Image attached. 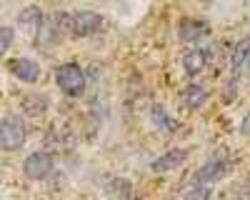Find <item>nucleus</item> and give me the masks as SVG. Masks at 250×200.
Returning a JSON list of instances; mask_svg holds the SVG:
<instances>
[{"mask_svg":"<svg viewBox=\"0 0 250 200\" xmlns=\"http://www.w3.org/2000/svg\"><path fill=\"white\" fill-rule=\"evenodd\" d=\"M85 70H83L80 65H75V63H65V65H60L58 70H55V83H58V88L65 93V95H70V98H78V95H83V90H85Z\"/></svg>","mask_w":250,"mask_h":200,"instance_id":"obj_1","label":"nucleus"},{"mask_svg":"<svg viewBox=\"0 0 250 200\" xmlns=\"http://www.w3.org/2000/svg\"><path fill=\"white\" fill-rule=\"evenodd\" d=\"M68 33H73V15L55 13L50 20H45V23H43V28H40L38 43H45V40H50V43H60V40L65 38Z\"/></svg>","mask_w":250,"mask_h":200,"instance_id":"obj_2","label":"nucleus"},{"mask_svg":"<svg viewBox=\"0 0 250 200\" xmlns=\"http://www.w3.org/2000/svg\"><path fill=\"white\" fill-rule=\"evenodd\" d=\"M25 143V123L18 115H8L0 128V148L3 150H18Z\"/></svg>","mask_w":250,"mask_h":200,"instance_id":"obj_3","label":"nucleus"},{"mask_svg":"<svg viewBox=\"0 0 250 200\" xmlns=\"http://www.w3.org/2000/svg\"><path fill=\"white\" fill-rule=\"evenodd\" d=\"M23 170L30 180H43L50 170H53V158L45 153V150H35L25 158L23 163Z\"/></svg>","mask_w":250,"mask_h":200,"instance_id":"obj_4","label":"nucleus"},{"mask_svg":"<svg viewBox=\"0 0 250 200\" xmlns=\"http://www.w3.org/2000/svg\"><path fill=\"white\" fill-rule=\"evenodd\" d=\"M100 25H103V18L93 10H80L73 15V35H78V38L95 35L100 30Z\"/></svg>","mask_w":250,"mask_h":200,"instance_id":"obj_5","label":"nucleus"},{"mask_svg":"<svg viewBox=\"0 0 250 200\" xmlns=\"http://www.w3.org/2000/svg\"><path fill=\"white\" fill-rule=\"evenodd\" d=\"M185 158H188V150L173 148V150H168V153H163L158 160H153L150 170H153V173H170V170H175V168H180V165L185 163Z\"/></svg>","mask_w":250,"mask_h":200,"instance_id":"obj_6","label":"nucleus"},{"mask_svg":"<svg viewBox=\"0 0 250 200\" xmlns=\"http://www.w3.org/2000/svg\"><path fill=\"white\" fill-rule=\"evenodd\" d=\"M10 73L18 78V80H23V83H38V78H40V65L35 63V60L30 58H18V60H10Z\"/></svg>","mask_w":250,"mask_h":200,"instance_id":"obj_7","label":"nucleus"},{"mask_svg":"<svg viewBox=\"0 0 250 200\" xmlns=\"http://www.w3.org/2000/svg\"><path fill=\"white\" fill-rule=\"evenodd\" d=\"M208 58H210V53H208V48H193V50H188L185 58H183V68L188 75H200L208 65Z\"/></svg>","mask_w":250,"mask_h":200,"instance_id":"obj_8","label":"nucleus"},{"mask_svg":"<svg viewBox=\"0 0 250 200\" xmlns=\"http://www.w3.org/2000/svg\"><path fill=\"white\" fill-rule=\"evenodd\" d=\"M225 173H228V163H225V160L213 158V160H208V163L195 173V180H198V183H213V180H220Z\"/></svg>","mask_w":250,"mask_h":200,"instance_id":"obj_9","label":"nucleus"},{"mask_svg":"<svg viewBox=\"0 0 250 200\" xmlns=\"http://www.w3.org/2000/svg\"><path fill=\"white\" fill-rule=\"evenodd\" d=\"M208 33V25L203 23V20H193V18H188L180 23L178 28V38H180V43H193V40H200V35Z\"/></svg>","mask_w":250,"mask_h":200,"instance_id":"obj_10","label":"nucleus"},{"mask_svg":"<svg viewBox=\"0 0 250 200\" xmlns=\"http://www.w3.org/2000/svg\"><path fill=\"white\" fill-rule=\"evenodd\" d=\"M180 100H183V105L188 110H200L205 105V100H208V90L200 88V85H188V88H183Z\"/></svg>","mask_w":250,"mask_h":200,"instance_id":"obj_11","label":"nucleus"},{"mask_svg":"<svg viewBox=\"0 0 250 200\" xmlns=\"http://www.w3.org/2000/svg\"><path fill=\"white\" fill-rule=\"evenodd\" d=\"M18 20H20V25L28 28L30 33H40V28H43V23H45V18H43V13H40V8H25L23 13L18 15Z\"/></svg>","mask_w":250,"mask_h":200,"instance_id":"obj_12","label":"nucleus"},{"mask_svg":"<svg viewBox=\"0 0 250 200\" xmlns=\"http://www.w3.org/2000/svg\"><path fill=\"white\" fill-rule=\"evenodd\" d=\"M153 123H155V128H160V130H165V133H173V130L178 128V123H175L168 113H165L163 105H153Z\"/></svg>","mask_w":250,"mask_h":200,"instance_id":"obj_13","label":"nucleus"},{"mask_svg":"<svg viewBox=\"0 0 250 200\" xmlns=\"http://www.w3.org/2000/svg\"><path fill=\"white\" fill-rule=\"evenodd\" d=\"M20 105H23V110L28 115H40V113H45L48 108V98H40V95H28L20 100Z\"/></svg>","mask_w":250,"mask_h":200,"instance_id":"obj_14","label":"nucleus"},{"mask_svg":"<svg viewBox=\"0 0 250 200\" xmlns=\"http://www.w3.org/2000/svg\"><path fill=\"white\" fill-rule=\"evenodd\" d=\"M185 200H210V185H208V183H198L195 188L188 190Z\"/></svg>","mask_w":250,"mask_h":200,"instance_id":"obj_15","label":"nucleus"},{"mask_svg":"<svg viewBox=\"0 0 250 200\" xmlns=\"http://www.w3.org/2000/svg\"><path fill=\"white\" fill-rule=\"evenodd\" d=\"M10 43H13V28H3V33H0V53H8V48H10Z\"/></svg>","mask_w":250,"mask_h":200,"instance_id":"obj_16","label":"nucleus"},{"mask_svg":"<svg viewBox=\"0 0 250 200\" xmlns=\"http://www.w3.org/2000/svg\"><path fill=\"white\" fill-rule=\"evenodd\" d=\"M240 133H243V135H250V113L245 115V120L240 123Z\"/></svg>","mask_w":250,"mask_h":200,"instance_id":"obj_17","label":"nucleus"}]
</instances>
